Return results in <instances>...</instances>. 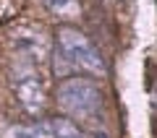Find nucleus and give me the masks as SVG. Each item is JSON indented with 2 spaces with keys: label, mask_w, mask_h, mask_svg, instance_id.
<instances>
[{
  "label": "nucleus",
  "mask_w": 157,
  "mask_h": 138,
  "mask_svg": "<svg viewBox=\"0 0 157 138\" xmlns=\"http://www.w3.org/2000/svg\"><path fill=\"white\" fill-rule=\"evenodd\" d=\"M55 71L58 76H66L68 71H86V73H105L100 52L81 31L63 29L58 34V50H55Z\"/></svg>",
  "instance_id": "f257e3e1"
},
{
  "label": "nucleus",
  "mask_w": 157,
  "mask_h": 138,
  "mask_svg": "<svg viewBox=\"0 0 157 138\" xmlns=\"http://www.w3.org/2000/svg\"><path fill=\"white\" fill-rule=\"evenodd\" d=\"M58 104L73 117H89L100 110V89L86 78H66L58 86Z\"/></svg>",
  "instance_id": "f03ea898"
},
{
  "label": "nucleus",
  "mask_w": 157,
  "mask_h": 138,
  "mask_svg": "<svg viewBox=\"0 0 157 138\" xmlns=\"http://www.w3.org/2000/svg\"><path fill=\"white\" fill-rule=\"evenodd\" d=\"M11 42H13V47L18 50V55H21L29 65L45 60V55H47L45 31L37 29V26H21V29H16L13 37H11Z\"/></svg>",
  "instance_id": "7ed1b4c3"
},
{
  "label": "nucleus",
  "mask_w": 157,
  "mask_h": 138,
  "mask_svg": "<svg viewBox=\"0 0 157 138\" xmlns=\"http://www.w3.org/2000/svg\"><path fill=\"white\" fill-rule=\"evenodd\" d=\"M16 91H18V99H21V104L26 107V112L37 115V112L45 110V89H42L39 78L34 76L32 71H26L24 76L16 78Z\"/></svg>",
  "instance_id": "20e7f679"
},
{
  "label": "nucleus",
  "mask_w": 157,
  "mask_h": 138,
  "mask_svg": "<svg viewBox=\"0 0 157 138\" xmlns=\"http://www.w3.org/2000/svg\"><path fill=\"white\" fill-rule=\"evenodd\" d=\"M6 138H55L50 122H37V125H26V128H11Z\"/></svg>",
  "instance_id": "39448f33"
},
{
  "label": "nucleus",
  "mask_w": 157,
  "mask_h": 138,
  "mask_svg": "<svg viewBox=\"0 0 157 138\" xmlns=\"http://www.w3.org/2000/svg\"><path fill=\"white\" fill-rule=\"evenodd\" d=\"M45 5L55 13L58 18H76L81 5H78V0H45Z\"/></svg>",
  "instance_id": "423d86ee"
},
{
  "label": "nucleus",
  "mask_w": 157,
  "mask_h": 138,
  "mask_svg": "<svg viewBox=\"0 0 157 138\" xmlns=\"http://www.w3.org/2000/svg\"><path fill=\"white\" fill-rule=\"evenodd\" d=\"M50 128H52V133H55V138H86L71 120H52Z\"/></svg>",
  "instance_id": "0eeeda50"
}]
</instances>
